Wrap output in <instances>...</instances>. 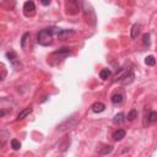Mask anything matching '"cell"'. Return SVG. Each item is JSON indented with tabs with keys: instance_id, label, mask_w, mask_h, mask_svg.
<instances>
[{
	"instance_id": "e0dca14e",
	"label": "cell",
	"mask_w": 157,
	"mask_h": 157,
	"mask_svg": "<svg viewBox=\"0 0 157 157\" xmlns=\"http://www.w3.org/2000/svg\"><path fill=\"white\" fill-rule=\"evenodd\" d=\"M124 113H118V114H115V117L113 118V123L114 124H119V123H121L123 120H124Z\"/></svg>"
},
{
	"instance_id": "277c9868",
	"label": "cell",
	"mask_w": 157,
	"mask_h": 157,
	"mask_svg": "<svg viewBox=\"0 0 157 157\" xmlns=\"http://www.w3.org/2000/svg\"><path fill=\"white\" fill-rule=\"evenodd\" d=\"M36 11V5L33 2H26L23 4V12L26 16H32Z\"/></svg>"
},
{
	"instance_id": "7a4b0ae2",
	"label": "cell",
	"mask_w": 157,
	"mask_h": 157,
	"mask_svg": "<svg viewBox=\"0 0 157 157\" xmlns=\"http://www.w3.org/2000/svg\"><path fill=\"white\" fill-rule=\"evenodd\" d=\"M6 58L9 59L10 64H11L16 70H21V69H22V64L20 63V59H19V56H17V54H16L15 52H12V50L8 52V53H6Z\"/></svg>"
},
{
	"instance_id": "8fae6325",
	"label": "cell",
	"mask_w": 157,
	"mask_h": 157,
	"mask_svg": "<svg viewBox=\"0 0 157 157\" xmlns=\"http://www.w3.org/2000/svg\"><path fill=\"white\" fill-rule=\"evenodd\" d=\"M32 113V107H27V108H25L22 112H20L19 113V115H17V120H21V119H23V118H26L28 114H31Z\"/></svg>"
},
{
	"instance_id": "8992f818",
	"label": "cell",
	"mask_w": 157,
	"mask_h": 157,
	"mask_svg": "<svg viewBox=\"0 0 157 157\" xmlns=\"http://www.w3.org/2000/svg\"><path fill=\"white\" fill-rule=\"evenodd\" d=\"M74 35V31L73 29H60V32L58 33V38L59 39H67V38H69L70 36H73Z\"/></svg>"
},
{
	"instance_id": "ac0fdd59",
	"label": "cell",
	"mask_w": 157,
	"mask_h": 157,
	"mask_svg": "<svg viewBox=\"0 0 157 157\" xmlns=\"http://www.w3.org/2000/svg\"><path fill=\"white\" fill-rule=\"evenodd\" d=\"M147 120L150 123H156L157 121V112H150V114L147 115Z\"/></svg>"
},
{
	"instance_id": "2e32d148",
	"label": "cell",
	"mask_w": 157,
	"mask_h": 157,
	"mask_svg": "<svg viewBox=\"0 0 157 157\" xmlns=\"http://www.w3.org/2000/svg\"><path fill=\"white\" fill-rule=\"evenodd\" d=\"M112 151H113V146H111V145H108V146H103V148L100 151V155H101V156H104V155L111 153Z\"/></svg>"
},
{
	"instance_id": "9c48e42d",
	"label": "cell",
	"mask_w": 157,
	"mask_h": 157,
	"mask_svg": "<svg viewBox=\"0 0 157 157\" xmlns=\"http://www.w3.org/2000/svg\"><path fill=\"white\" fill-rule=\"evenodd\" d=\"M123 138H125V130H123V129H118V130H115V131H114V134H113V139H114L115 141H120V140H123Z\"/></svg>"
},
{
	"instance_id": "7c38bea8",
	"label": "cell",
	"mask_w": 157,
	"mask_h": 157,
	"mask_svg": "<svg viewBox=\"0 0 157 157\" xmlns=\"http://www.w3.org/2000/svg\"><path fill=\"white\" fill-rule=\"evenodd\" d=\"M74 124H75V120H74L73 118H70V121L67 120L65 123H63L60 127H58V130H65V129H68L69 127H71V125H74Z\"/></svg>"
},
{
	"instance_id": "52a82bcc",
	"label": "cell",
	"mask_w": 157,
	"mask_h": 157,
	"mask_svg": "<svg viewBox=\"0 0 157 157\" xmlns=\"http://www.w3.org/2000/svg\"><path fill=\"white\" fill-rule=\"evenodd\" d=\"M91 109H92L93 113H101V112H103L106 109V106L102 102H96V103H93L91 106Z\"/></svg>"
},
{
	"instance_id": "6da1fadb",
	"label": "cell",
	"mask_w": 157,
	"mask_h": 157,
	"mask_svg": "<svg viewBox=\"0 0 157 157\" xmlns=\"http://www.w3.org/2000/svg\"><path fill=\"white\" fill-rule=\"evenodd\" d=\"M59 32H60V28L54 27V26H53V27L44 28V29H42L41 32L38 33L37 41H38V43H39L41 46L47 47V46L52 44V38H53V36H58Z\"/></svg>"
},
{
	"instance_id": "5bb4252c",
	"label": "cell",
	"mask_w": 157,
	"mask_h": 157,
	"mask_svg": "<svg viewBox=\"0 0 157 157\" xmlns=\"http://www.w3.org/2000/svg\"><path fill=\"white\" fill-rule=\"evenodd\" d=\"M111 70L109 69H103V70H101V73H100V76H101V79L102 80H107L109 76H111Z\"/></svg>"
},
{
	"instance_id": "5b68a950",
	"label": "cell",
	"mask_w": 157,
	"mask_h": 157,
	"mask_svg": "<svg viewBox=\"0 0 157 157\" xmlns=\"http://www.w3.org/2000/svg\"><path fill=\"white\" fill-rule=\"evenodd\" d=\"M123 85H129V84H131L133 81H134V74H133V70H130V71H128L127 74H125L120 80H119Z\"/></svg>"
},
{
	"instance_id": "3957f363",
	"label": "cell",
	"mask_w": 157,
	"mask_h": 157,
	"mask_svg": "<svg viewBox=\"0 0 157 157\" xmlns=\"http://www.w3.org/2000/svg\"><path fill=\"white\" fill-rule=\"evenodd\" d=\"M71 54V49L69 48H61L56 52H54L52 55H50V59H56V60H63V59H65L68 55Z\"/></svg>"
},
{
	"instance_id": "44dd1931",
	"label": "cell",
	"mask_w": 157,
	"mask_h": 157,
	"mask_svg": "<svg viewBox=\"0 0 157 157\" xmlns=\"http://www.w3.org/2000/svg\"><path fill=\"white\" fill-rule=\"evenodd\" d=\"M29 37V35L28 33H25L23 36H22V39H21V47L22 48H25V42H26V39Z\"/></svg>"
},
{
	"instance_id": "d6986e66",
	"label": "cell",
	"mask_w": 157,
	"mask_h": 157,
	"mask_svg": "<svg viewBox=\"0 0 157 157\" xmlns=\"http://www.w3.org/2000/svg\"><path fill=\"white\" fill-rule=\"evenodd\" d=\"M11 147H12L14 150H20V147H21L20 141L16 140V139H12V140H11Z\"/></svg>"
},
{
	"instance_id": "4fadbf2b",
	"label": "cell",
	"mask_w": 157,
	"mask_h": 157,
	"mask_svg": "<svg viewBox=\"0 0 157 157\" xmlns=\"http://www.w3.org/2000/svg\"><path fill=\"white\" fill-rule=\"evenodd\" d=\"M145 64L148 65V67H153V65L156 64V59H155V56H152V55L146 56V59H145Z\"/></svg>"
},
{
	"instance_id": "7402d4cb",
	"label": "cell",
	"mask_w": 157,
	"mask_h": 157,
	"mask_svg": "<svg viewBox=\"0 0 157 157\" xmlns=\"http://www.w3.org/2000/svg\"><path fill=\"white\" fill-rule=\"evenodd\" d=\"M41 3H42L43 5H49V4H50V2H41Z\"/></svg>"
},
{
	"instance_id": "ffe728a7",
	"label": "cell",
	"mask_w": 157,
	"mask_h": 157,
	"mask_svg": "<svg viewBox=\"0 0 157 157\" xmlns=\"http://www.w3.org/2000/svg\"><path fill=\"white\" fill-rule=\"evenodd\" d=\"M142 42H144V46H150V35L148 33H145L142 36Z\"/></svg>"
},
{
	"instance_id": "ba28073f",
	"label": "cell",
	"mask_w": 157,
	"mask_h": 157,
	"mask_svg": "<svg viewBox=\"0 0 157 157\" xmlns=\"http://www.w3.org/2000/svg\"><path fill=\"white\" fill-rule=\"evenodd\" d=\"M111 100H112V103H114V104H120V103L124 101V95H123V93H114Z\"/></svg>"
},
{
	"instance_id": "30bf717a",
	"label": "cell",
	"mask_w": 157,
	"mask_h": 157,
	"mask_svg": "<svg viewBox=\"0 0 157 157\" xmlns=\"http://www.w3.org/2000/svg\"><path fill=\"white\" fill-rule=\"evenodd\" d=\"M141 31V25L140 23H135L133 27H131V38H136Z\"/></svg>"
},
{
	"instance_id": "9a60e30c",
	"label": "cell",
	"mask_w": 157,
	"mask_h": 157,
	"mask_svg": "<svg viewBox=\"0 0 157 157\" xmlns=\"http://www.w3.org/2000/svg\"><path fill=\"white\" fill-rule=\"evenodd\" d=\"M135 118H138V111H136V109H131V111L128 113L127 119H128L129 121H133Z\"/></svg>"
}]
</instances>
